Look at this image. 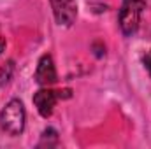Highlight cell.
I'll return each instance as SVG.
<instances>
[{"label": "cell", "instance_id": "6da1fadb", "mask_svg": "<svg viewBox=\"0 0 151 149\" xmlns=\"http://www.w3.org/2000/svg\"><path fill=\"white\" fill-rule=\"evenodd\" d=\"M25 119H27V112L23 107V102L12 98L0 112V128L7 135L16 137L25 130Z\"/></svg>", "mask_w": 151, "mask_h": 149}, {"label": "cell", "instance_id": "7a4b0ae2", "mask_svg": "<svg viewBox=\"0 0 151 149\" xmlns=\"http://www.w3.org/2000/svg\"><path fill=\"white\" fill-rule=\"evenodd\" d=\"M144 9H146L144 0H123L119 9V28L125 37H132L137 32Z\"/></svg>", "mask_w": 151, "mask_h": 149}, {"label": "cell", "instance_id": "3957f363", "mask_svg": "<svg viewBox=\"0 0 151 149\" xmlns=\"http://www.w3.org/2000/svg\"><path fill=\"white\" fill-rule=\"evenodd\" d=\"M55 19L62 27H70L77 16V5L74 0H49Z\"/></svg>", "mask_w": 151, "mask_h": 149}, {"label": "cell", "instance_id": "277c9868", "mask_svg": "<svg viewBox=\"0 0 151 149\" xmlns=\"http://www.w3.org/2000/svg\"><path fill=\"white\" fill-rule=\"evenodd\" d=\"M56 102H58V93L53 90H47V88L39 90L34 95V105L42 117H49L53 114Z\"/></svg>", "mask_w": 151, "mask_h": 149}, {"label": "cell", "instance_id": "5b68a950", "mask_svg": "<svg viewBox=\"0 0 151 149\" xmlns=\"http://www.w3.org/2000/svg\"><path fill=\"white\" fill-rule=\"evenodd\" d=\"M56 69L53 63L51 54H42L37 63V70H35V82L40 86H49L53 82H56Z\"/></svg>", "mask_w": 151, "mask_h": 149}, {"label": "cell", "instance_id": "8992f818", "mask_svg": "<svg viewBox=\"0 0 151 149\" xmlns=\"http://www.w3.org/2000/svg\"><path fill=\"white\" fill-rule=\"evenodd\" d=\"M12 74H14V62L9 60L7 63L0 67V86H5L12 79Z\"/></svg>", "mask_w": 151, "mask_h": 149}, {"label": "cell", "instance_id": "52a82bcc", "mask_svg": "<svg viewBox=\"0 0 151 149\" xmlns=\"http://www.w3.org/2000/svg\"><path fill=\"white\" fill-rule=\"evenodd\" d=\"M56 146L58 144V132L55 128H46L42 132V139H40V144L39 146Z\"/></svg>", "mask_w": 151, "mask_h": 149}, {"label": "cell", "instance_id": "ba28073f", "mask_svg": "<svg viewBox=\"0 0 151 149\" xmlns=\"http://www.w3.org/2000/svg\"><path fill=\"white\" fill-rule=\"evenodd\" d=\"M142 62H144V67H146V70L150 72V75H151V49L144 54V58H142Z\"/></svg>", "mask_w": 151, "mask_h": 149}, {"label": "cell", "instance_id": "9c48e42d", "mask_svg": "<svg viewBox=\"0 0 151 149\" xmlns=\"http://www.w3.org/2000/svg\"><path fill=\"white\" fill-rule=\"evenodd\" d=\"M5 49V39L0 37V54H2V51Z\"/></svg>", "mask_w": 151, "mask_h": 149}]
</instances>
